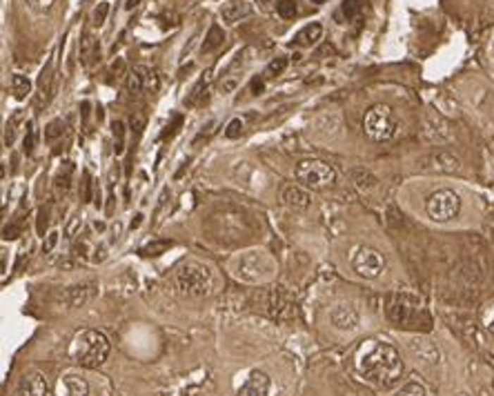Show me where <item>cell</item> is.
<instances>
[{
    "instance_id": "obj_31",
    "label": "cell",
    "mask_w": 494,
    "mask_h": 396,
    "mask_svg": "<svg viewBox=\"0 0 494 396\" xmlns=\"http://www.w3.org/2000/svg\"><path fill=\"white\" fill-rule=\"evenodd\" d=\"M107 13H109V3H107V0H103V3L96 5L94 16H92V23H94L96 27H103L105 20H107Z\"/></svg>"
},
{
    "instance_id": "obj_36",
    "label": "cell",
    "mask_w": 494,
    "mask_h": 396,
    "mask_svg": "<svg viewBox=\"0 0 494 396\" xmlns=\"http://www.w3.org/2000/svg\"><path fill=\"white\" fill-rule=\"evenodd\" d=\"M243 132V120L241 118H234L230 125H228V130H225V136L228 138H238Z\"/></svg>"
},
{
    "instance_id": "obj_21",
    "label": "cell",
    "mask_w": 494,
    "mask_h": 396,
    "mask_svg": "<svg viewBox=\"0 0 494 396\" xmlns=\"http://www.w3.org/2000/svg\"><path fill=\"white\" fill-rule=\"evenodd\" d=\"M147 74L149 69L145 67H134L130 74H127V92L130 94H140L147 89Z\"/></svg>"
},
{
    "instance_id": "obj_46",
    "label": "cell",
    "mask_w": 494,
    "mask_h": 396,
    "mask_svg": "<svg viewBox=\"0 0 494 396\" xmlns=\"http://www.w3.org/2000/svg\"><path fill=\"white\" fill-rule=\"evenodd\" d=\"M259 92H263V80H254L252 82V94H259Z\"/></svg>"
},
{
    "instance_id": "obj_49",
    "label": "cell",
    "mask_w": 494,
    "mask_h": 396,
    "mask_svg": "<svg viewBox=\"0 0 494 396\" xmlns=\"http://www.w3.org/2000/svg\"><path fill=\"white\" fill-rule=\"evenodd\" d=\"M492 3H494V0H492Z\"/></svg>"
},
{
    "instance_id": "obj_47",
    "label": "cell",
    "mask_w": 494,
    "mask_h": 396,
    "mask_svg": "<svg viewBox=\"0 0 494 396\" xmlns=\"http://www.w3.org/2000/svg\"><path fill=\"white\" fill-rule=\"evenodd\" d=\"M140 223H143V214H136V221H132V230H136Z\"/></svg>"
},
{
    "instance_id": "obj_22",
    "label": "cell",
    "mask_w": 494,
    "mask_h": 396,
    "mask_svg": "<svg viewBox=\"0 0 494 396\" xmlns=\"http://www.w3.org/2000/svg\"><path fill=\"white\" fill-rule=\"evenodd\" d=\"M223 40H225V32L221 30V25H211L209 27V32L203 40V45H201V51L203 54H211V51H216L221 45H223Z\"/></svg>"
},
{
    "instance_id": "obj_12",
    "label": "cell",
    "mask_w": 494,
    "mask_h": 396,
    "mask_svg": "<svg viewBox=\"0 0 494 396\" xmlns=\"http://www.w3.org/2000/svg\"><path fill=\"white\" fill-rule=\"evenodd\" d=\"M330 323L341 332H352L359 325V312L354 305L341 303L330 312Z\"/></svg>"
},
{
    "instance_id": "obj_5",
    "label": "cell",
    "mask_w": 494,
    "mask_h": 396,
    "mask_svg": "<svg viewBox=\"0 0 494 396\" xmlns=\"http://www.w3.org/2000/svg\"><path fill=\"white\" fill-rule=\"evenodd\" d=\"M174 283L183 294H190V296H205L211 292V287H214L211 272L205 265H199V263L180 265L176 270Z\"/></svg>"
},
{
    "instance_id": "obj_9",
    "label": "cell",
    "mask_w": 494,
    "mask_h": 396,
    "mask_svg": "<svg viewBox=\"0 0 494 396\" xmlns=\"http://www.w3.org/2000/svg\"><path fill=\"white\" fill-rule=\"evenodd\" d=\"M352 267L361 278L374 280L385 272V256L374 247L363 245L357 249L354 259H352Z\"/></svg>"
},
{
    "instance_id": "obj_41",
    "label": "cell",
    "mask_w": 494,
    "mask_h": 396,
    "mask_svg": "<svg viewBox=\"0 0 494 396\" xmlns=\"http://www.w3.org/2000/svg\"><path fill=\"white\" fill-rule=\"evenodd\" d=\"M18 118H20V116H16L11 123H7V130H5V145H11V143H13V127H16Z\"/></svg>"
},
{
    "instance_id": "obj_40",
    "label": "cell",
    "mask_w": 494,
    "mask_h": 396,
    "mask_svg": "<svg viewBox=\"0 0 494 396\" xmlns=\"http://www.w3.org/2000/svg\"><path fill=\"white\" fill-rule=\"evenodd\" d=\"M80 225H82V221L78 218V216H72V221H69V225H67V238H74L76 236V232L80 230Z\"/></svg>"
},
{
    "instance_id": "obj_35",
    "label": "cell",
    "mask_w": 494,
    "mask_h": 396,
    "mask_svg": "<svg viewBox=\"0 0 494 396\" xmlns=\"http://www.w3.org/2000/svg\"><path fill=\"white\" fill-rule=\"evenodd\" d=\"M354 178L359 182V187H374L376 185V178L370 172H354Z\"/></svg>"
},
{
    "instance_id": "obj_30",
    "label": "cell",
    "mask_w": 494,
    "mask_h": 396,
    "mask_svg": "<svg viewBox=\"0 0 494 396\" xmlns=\"http://www.w3.org/2000/svg\"><path fill=\"white\" fill-rule=\"evenodd\" d=\"M288 69V58H283V56H280V58H274L270 65H267V69H265V76L267 78H276V76H280Z\"/></svg>"
},
{
    "instance_id": "obj_25",
    "label": "cell",
    "mask_w": 494,
    "mask_h": 396,
    "mask_svg": "<svg viewBox=\"0 0 494 396\" xmlns=\"http://www.w3.org/2000/svg\"><path fill=\"white\" fill-rule=\"evenodd\" d=\"M363 11V0H343L341 3V11L336 13V16H345V20H354L359 13Z\"/></svg>"
},
{
    "instance_id": "obj_24",
    "label": "cell",
    "mask_w": 494,
    "mask_h": 396,
    "mask_svg": "<svg viewBox=\"0 0 494 396\" xmlns=\"http://www.w3.org/2000/svg\"><path fill=\"white\" fill-rule=\"evenodd\" d=\"M51 80H54V61L47 63V67L40 72V80H38V94H40V101L45 98L47 101V94L51 92Z\"/></svg>"
},
{
    "instance_id": "obj_34",
    "label": "cell",
    "mask_w": 494,
    "mask_h": 396,
    "mask_svg": "<svg viewBox=\"0 0 494 396\" xmlns=\"http://www.w3.org/2000/svg\"><path fill=\"white\" fill-rule=\"evenodd\" d=\"M25 3H27V7H30L32 11H36V13H47L54 7L56 0H25Z\"/></svg>"
},
{
    "instance_id": "obj_4",
    "label": "cell",
    "mask_w": 494,
    "mask_h": 396,
    "mask_svg": "<svg viewBox=\"0 0 494 396\" xmlns=\"http://www.w3.org/2000/svg\"><path fill=\"white\" fill-rule=\"evenodd\" d=\"M294 176L296 180L301 182L303 187L307 190H326V187H332L338 174L336 169L326 163V161H316V159H307V161H301L299 165H296L294 169Z\"/></svg>"
},
{
    "instance_id": "obj_7",
    "label": "cell",
    "mask_w": 494,
    "mask_h": 396,
    "mask_svg": "<svg viewBox=\"0 0 494 396\" xmlns=\"http://www.w3.org/2000/svg\"><path fill=\"white\" fill-rule=\"evenodd\" d=\"M426 211L434 223L455 221L461 211V196L455 190H436L428 196Z\"/></svg>"
},
{
    "instance_id": "obj_28",
    "label": "cell",
    "mask_w": 494,
    "mask_h": 396,
    "mask_svg": "<svg viewBox=\"0 0 494 396\" xmlns=\"http://www.w3.org/2000/svg\"><path fill=\"white\" fill-rule=\"evenodd\" d=\"M65 134V123L61 118H56L47 125V130H45V140L47 143H54L56 138H61Z\"/></svg>"
},
{
    "instance_id": "obj_42",
    "label": "cell",
    "mask_w": 494,
    "mask_h": 396,
    "mask_svg": "<svg viewBox=\"0 0 494 396\" xmlns=\"http://www.w3.org/2000/svg\"><path fill=\"white\" fill-rule=\"evenodd\" d=\"M58 243V234L56 232H51L49 234V238H47V245H45V252H49V249H54V245Z\"/></svg>"
},
{
    "instance_id": "obj_27",
    "label": "cell",
    "mask_w": 494,
    "mask_h": 396,
    "mask_svg": "<svg viewBox=\"0 0 494 396\" xmlns=\"http://www.w3.org/2000/svg\"><path fill=\"white\" fill-rule=\"evenodd\" d=\"M394 396H428V392H426V385L419 383V380H410V383H405Z\"/></svg>"
},
{
    "instance_id": "obj_39",
    "label": "cell",
    "mask_w": 494,
    "mask_h": 396,
    "mask_svg": "<svg viewBox=\"0 0 494 396\" xmlns=\"http://www.w3.org/2000/svg\"><path fill=\"white\" fill-rule=\"evenodd\" d=\"M143 127H145V114H143V111H138V114L132 116V130L136 132V136H140Z\"/></svg>"
},
{
    "instance_id": "obj_38",
    "label": "cell",
    "mask_w": 494,
    "mask_h": 396,
    "mask_svg": "<svg viewBox=\"0 0 494 396\" xmlns=\"http://www.w3.org/2000/svg\"><path fill=\"white\" fill-rule=\"evenodd\" d=\"M72 172H74V167L67 163V167H65V176H63V172H61V174H58V178H56V185L63 187V190H67V187H69V178H72Z\"/></svg>"
},
{
    "instance_id": "obj_20",
    "label": "cell",
    "mask_w": 494,
    "mask_h": 396,
    "mask_svg": "<svg viewBox=\"0 0 494 396\" xmlns=\"http://www.w3.org/2000/svg\"><path fill=\"white\" fill-rule=\"evenodd\" d=\"M321 36H323V25L312 23V25H305L303 30L294 36V42H296V45H301V47H312L321 40Z\"/></svg>"
},
{
    "instance_id": "obj_3",
    "label": "cell",
    "mask_w": 494,
    "mask_h": 396,
    "mask_svg": "<svg viewBox=\"0 0 494 396\" xmlns=\"http://www.w3.org/2000/svg\"><path fill=\"white\" fill-rule=\"evenodd\" d=\"M363 132L372 143H388L399 132V118L390 105H374L363 116Z\"/></svg>"
},
{
    "instance_id": "obj_2",
    "label": "cell",
    "mask_w": 494,
    "mask_h": 396,
    "mask_svg": "<svg viewBox=\"0 0 494 396\" xmlns=\"http://www.w3.org/2000/svg\"><path fill=\"white\" fill-rule=\"evenodd\" d=\"M109 338L98 330H80L72 345H69V359L82 367H101L109 357Z\"/></svg>"
},
{
    "instance_id": "obj_23",
    "label": "cell",
    "mask_w": 494,
    "mask_h": 396,
    "mask_svg": "<svg viewBox=\"0 0 494 396\" xmlns=\"http://www.w3.org/2000/svg\"><path fill=\"white\" fill-rule=\"evenodd\" d=\"M11 92L16 96V101H25L27 96L32 94V82L23 74H13L11 76Z\"/></svg>"
},
{
    "instance_id": "obj_26",
    "label": "cell",
    "mask_w": 494,
    "mask_h": 396,
    "mask_svg": "<svg viewBox=\"0 0 494 396\" xmlns=\"http://www.w3.org/2000/svg\"><path fill=\"white\" fill-rule=\"evenodd\" d=\"M276 11H278L280 18L292 20V18L296 16V13H299V3H296V0H278V3H276Z\"/></svg>"
},
{
    "instance_id": "obj_13",
    "label": "cell",
    "mask_w": 494,
    "mask_h": 396,
    "mask_svg": "<svg viewBox=\"0 0 494 396\" xmlns=\"http://www.w3.org/2000/svg\"><path fill=\"white\" fill-rule=\"evenodd\" d=\"M16 396H47V380L38 372H30L20 378Z\"/></svg>"
},
{
    "instance_id": "obj_48",
    "label": "cell",
    "mask_w": 494,
    "mask_h": 396,
    "mask_svg": "<svg viewBox=\"0 0 494 396\" xmlns=\"http://www.w3.org/2000/svg\"><path fill=\"white\" fill-rule=\"evenodd\" d=\"M267 3H270V0H259V5H267Z\"/></svg>"
},
{
    "instance_id": "obj_8",
    "label": "cell",
    "mask_w": 494,
    "mask_h": 396,
    "mask_svg": "<svg viewBox=\"0 0 494 396\" xmlns=\"http://www.w3.org/2000/svg\"><path fill=\"white\" fill-rule=\"evenodd\" d=\"M388 318L405 330H430V316L423 309L407 305L403 299H392L388 303Z\"/></svg>"
},
{
    "instance_id": "obj_11",
    "label": "cell",
    "mask_w": 494,
    "mask_h": 396,
    "mask_svg": "<svg viewBox=\"0 0 494 396\" xmlns=\"http://www.w3.org/2000/svg\"><path fill=\"white\" fill-rule=\"evenodd\" d=\"M423 134L430 140V143H445V140L452 138L450 134V127L445 123V118H441L436 111H428L426 118H423Z\"/></svg>"
},
{
    "instance_id": "obj_32",
    "label": "cell",
    "mask_w": 494,
    "mask_h": 396,
    "mask_svg": "<svg viewBox=\"0 0 494 396\" xmlns=\"http://www.w3.org/2000/svg\"><path fill=\"white\" fill-rule=\"evenodd\" d=\"M80 198H82V203H89V201H92V174L87 172V169H85V172H82Z\"/></svg>"
},
{
    "instance_id": "obj_45",
    "label": "cell",
    "mask_w": 494,
    "mask_h": 396,
    "mask_svg": "<svg viewBox=\"0 0 494 396\" xmlns=\"http://www.w3.org/2000/svg\"><path fill=\"white\" fill-rule=\"evenodd\" d=\"M486 328L494 334V307H492V312H490V316H488V321H486Z\"/></svg>"
},
{
    "instance_id": "obj_1",
    "label": "cell",
    "mask_w": 494,
    "mask_h": 396,
    "mask_svg": "<svg viewBox=\"0 0 494 396\" xmlns=\"http://www.w3.org/2000/svg\"><path fill=\"white\" fill-rule=\"evenodd\" d=\"M354 365L361 376L378 388H392L403 374V361L397 347L383 341H365L354 354Z\"/></svg>"
},
{
    "instance_id": "obj_19",
    "label": "cell",
    "mask_w": 494,
    "mask_h": 396,
    "mask_svg": "<svg viewBox=\"0 0 494 396\" xmlns=\"http://www.w3.org/2000/svg\"><path fill=\"white\" fill-rule=\"evenodd\" d=\"M94 294V283H87V285H76V287H69L65 292L63 299L67 301L69 307H80L82 303L89 301V296Z\"/></svg>"
},
{
    "instance_id": "obj_44",
    "label": "cell",
    "mask_w": 494,
    "mask_h": 396,
    "mask_svg": "<svg viewBox=\"0 0 494 396\" xmlns=\"http://www.w3.org/2000/svg\"><path fill=\"white\" fill-rule=\"evenodd\" d=\"M140 3H143V0H125V9H127V11H132V9H136Z\"/></svg>"
},
{
    "instance_id": "obj_10",
    "label": "cell",
    "mask_w": 494,
    "mask_h": 396,
    "mask_svg": "<svg viewBox=\"0 0 494 396\" xmlns=\"http://www.w3.org/2000/svg\"><path fill=\"white\" fill-rule=\"evenodd\" d=\"M419 167L430 174H457L461 169V161L447 149H434L419 161Z\"/></svg>"
},
{
    "instance_id": "obj_29",
    "label": "cell",
    "mask_w": 494,
    "mask_h": 396,
    "mask_svg": "<svg viewBox=\"0 0 494 396\" xmlns=\"http://www.w3.org/2000/svg\"><path fill=\"white\" fill-rule=\"evenodd\" d=\"M111 130H114V151L123 154V149H125V125H123V120L111 123Z\"/></svg>"
},
{
    "instance_id": "obj_33",
    "label": "cell",
    "mask_w": 494,
    "mask_h": 396,
    "mask_svg": "<svg viewBox=\"0 0 494 396\" xmlns=\"http://www.w3.org/2000/svg\"><path fill=\"white\" fill-rule=\"evenodd\" d=\"M34 145H36V130H34V123L30 120V123H27V134H25V140H23L25 154H32V151H34Z\"/></svg>"
},
{
    "instance_id": "obj_17",
    "label": "cell",
    "mask_w": 494,
    "mask_h": 396,
    "mask_svg": "<svg viewBox=\"0 0 494 396\" xmlns=\"http://www.w3.org/2000/svg\"><path fill=\"white\" fill-rule=\"evenodd\" d=\"M249 13H252V7L245 3V0H234V3H230V5H225V7H223L221 16H223V20H225V23L234 25V23H238L241 18H247Z\"/></svg>"
},
{
    "instance_id": "obj_18",
    "label": "cell",
    "mask_w": 494,
    "mask_h": 396,
    "mask_svg": "<svg viewBox=\"0 0 494 396\" xmlns=\"http://www.w3.org/2000/svg\"><path fill=\"white\" fill-rule=\"evenodd\" d=\"M98 58V40L92 32H85L80 38V63L85 67L94 65V61Z\"/></svg>"
},
{
    "instance_id": "obj_43",
    "label": "cell",
    "mask_w": 494,
    "mask_h": 396,
    "mask_svg": "<svg viewBox=\"0 0 494 396\" xmlns=\"http://www.w3.org/2000/svg\"><path fill=\"white\" fill-rule=\"evenodd\" d=\"M123 67H125V63H123V58H118L114 65H111V74H121V72H123Z\"/></svg>"
},
{
    "instance_id": "obj_15",
    "label": "cell",
    "mask_w": 494,
    "mask_h": 396,
    "mask_svg": "<svg viewBox=\"0 0 494 396\" xmlns=\"http://www.w3.org/2000/svg\"><path fill=\"white\" fill-rule=\"evenodd\" d=\"M267 394H270V376L259 370H254L245 380V385L238 390V396H267Z\"/></svg>"
},
{
    "instance_id": "obj_37",
    "label": "cell",
    "mask_w": 494,
    "mask_h": 396,
    "mask_svg": "<svg viewBox=\"0 0 494 396\" xmlns=\"http://www.w3.org/2000/svg\"><path fill=\"white\" fill-rule=\"evenodd\" d=\"M167 247H169L167 240H161V243H152V245H147L143 252L147 254V256H159V254H161V252H165Z\"/></svg>"
},
{
    "instance_id": "obj_6",
    "label": "cell",
    "mask_w": 494,
    "mask_h": 396,
    "mask_svg": "<svg viewBox=\"0 0 494 396\" xmlns=\"http://www.w3.org/2000/svg\"><path fill=\"white\" fill-rule=\"evenodd\" d=\"M234 274L241 280H247V283H263L267 278H272L274 261L267 256L265 252L252 249V252H245L243 256H238L234 261Z\"/></svg>"
},
{
    "instance_id": "obj_16",
    "label": "cell",
    "mask_w": 494,
    "mask_h": 396,
    "mask_svg": "<svg viewBox=\"0 0 494 396\" xmlns=\"http://www.w3.org/2000/svg\"><path fill=\"white\" fill-rule=\"evenodd\" d=\"M283 203L294 209H305L309 205V194L299 185H285L283 187Z\"/></svg>"
},
{
    "instance_id": "obj_14",
    "label": "cell",
    "mask_w": 494,
    "mask_h": 396,
    "mask_svg": "<svg viewBox=\"0 0 494 396\" xmlns=\"http://www.w3.org/2000/svg\"><path fill=\"white\" fill-rule=\"evenodd\" d=\"M58 396H89V383L78 374H65L56 388Z\"/></svg>"
}]
</instances>
